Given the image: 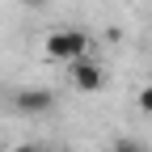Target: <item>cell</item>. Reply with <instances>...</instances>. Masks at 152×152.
<instances>
[{"label":"cell","instance_id":"3","mask_svg":"<svg viewBox=\"0 0 152 152\" xmlns=\"http://www.w3.org/2000/svg\"><path fill=\"white\" fill-rule=\"evenodd\" d=\"M68 76H72V85L85 89V93H97V89L106 85V72L93 64V59H76V64H68Z\"/></svg>","mask_w":152,"mask_h":152},{"label":"cell","instance_id":"4","mask_svg":"<svg viewBox=\"0 0 152 152\" xmlns=\"http://www.w3.org/2000/svg\"><path fill=\"white\" fill-rule=\"evenodd\" d=\"M110 152H144V144H140V140H131V135H123V140H114V144H110Z\"/></svg>","mask_w":152,"mask_h":152},{"label":"cell","instance_id":"5","mask_svg":"<svg viewBox=\"0 0 152 152\" xmlns=\"http://www.w3.org/2000/svg\"><path fill=\"white\" fill-rule=\"evenodd\" d=\"M140 110H144V114H152V85H144V89H140Z\"/></svg>","mask_w":152,"mask_h":152},{"label":"cell","instance_id":"7","mask_svg":"<svg viewBox=\"0 0 152 152\" xmlns=\"http://www.w3.org/2000/svg\"><path fill=\"white\" fill-rule=\"evenodd\" d=\"M38 152H59V148H51V144H47V148H38Z\"/></svg>","mask_w":152,"mask_h":152},{"label":"cell","instance_id":"1","mask_svg":"<svg viewBox=\"0 0 152 152\" xmlns=\"http://www.w3.org/2000/svg\"><path fill=\"white\" fill-rule=\"evenodd\" d=\"M47 55L55 64H76V59H89V34L85 30H55L47 38Z\"/></svg>","mask_w":152,"mask_h":152},{"label":"cell","instance_id":"8","mask_svg":"<svg viewBox=\"0 0 152 152\" xmlns=\"http://www.w3.org/2000/svg\"><path fill=\"white\" fill-rule=\"evenodd\" d=\"M17 152H38V148H17Z\"/></svg>","mask_w":152,"mask_h":152},{"label":"cell","instance_id":"6","mask_svg":"<svg viewBox=\"0 0 152 152\" xmlns=\"http://www.w3.org/2000/svg\"><path fill=\"white\" fill-rule=\"evenodd\" d=\"M21 4H30V9H38V4H47V0H21Z\"/></svg>","mask_w":152,"mask_h":152},{"label":"cell","instance_id":"2","mask_svg":"<svg viewBox=\"0 0 152 152\" xmlns=\"http://www.w3.org/2000/svg\"><path fill=\"white\" fill-rule=\"evenodd\" d=\"M13 110L26 114V118L51 114V110H55V93H51V89H21V93H13Z\"/></svg>","mask_w":152,"mask_h":152},{"label":"cell","instance_id":"9","mask_svg":"<svg viewBox=\"0 0 152 152\" xmlns=\"http://www.w3.org/2000/svg\"><path fill=\"white\" fill-rule=\"evenodd\" d=\"M148 4H152V0H148Z\"/></svg>","mask_w":152,"mask_h":152}]
</instances>
